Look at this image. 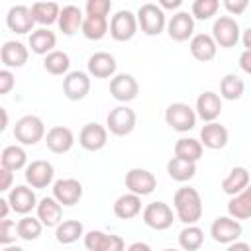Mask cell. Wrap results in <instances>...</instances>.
I'll list each match as a JSON object with an SVG mask.
<instances>
[{"mask_svg":"<svg viewBox=\"0 0 251 251\" xmlns=\"http://www.w3.org/2000/svg\"><path fill=\"white\" fill-rule=\"evenodd\" d=\"M173 206H175V214L176 218L186 224V226H194L204 212V204H202V196L196 188L192 186H182L175 192L173 196Z\"/></svg>","mask_w":251,"mask_h":251,"instance_id":"obj_1","label":"cell"},{"mask_svg":"<svg viewBox=\"0 0 251 251\" xmlns=\"http://www.w3.org/2000/svg\"><path fill=\"white\" fill-rule=\"evenodd\" d=\"M135 16H137V24H139L141 31L149 37L163 33V29L167 27V16L159 4H153V2L141 4Z\"/></svg>","mask_w":251,"mask_h":251,"instance_id":"obj_2","label":"cell"},{"mask_svg":"<svg viewBox=\"0 0 251 251\" xmlns=\"http://www.w3.org/2000/svg\"><path fill=\"white\" fill-rule=\"evenodd\" d=\"M14 137L22 145H35L45 137V124L41 118L27 114L22 116L14 126Z\"/></svg>","mask_w":251,"mask_h":251,"instance_id":"obj_3","label":"cell"},{"mask_svg":"<svg viewBox=\"0 0 251 251\" xmlns=\"http://www.w3.org/2000/svg\"><path fill=\"white\" fill-rule=\"evenodd\" d=\"M196 110H192L188 104L184 102H173L167 106L165 110V122L169 127H173L178 133L190 131L196 126Z\"/></svg>","mask_w":251,"mask_h":251,"instance_id":"obj_4","label":"cell"},{"mask_svg":"<svg viewBox=\"0 0 251 251\" xmlns=\"http://www.w3.org/2000/svg\"><path fill=\"white\" fill-rule=\"evenodd\" d=\"M135 124H137V116L135 112L122 104V106H116L114 110H110V114L106 116V127L112 135H118V137H124V135H129L133 129H135Z\"/></svg>","mask_w":251,"mask_h":251,"instance_id":"obj_5","label":"cell"},{"mask_svg":"<svg viewBox=\"0 0 251 251\" xmlns=\"http://www.w3.org/2000/svg\"><path fill=\"white\" fill-rule=\"evenodd\" d=\"M137 16L131 10H118L110 20V35L114 41H129L137 33Z\"/></svg>","mask_w":251,"mask_h":251,"instance_id":"obj_6","label":"cell"},{"mask_svg":"<svg viewBox=\"0 0 251 251\" xmlns=\"http://www.w3.org/2000/svg\"><path fill=\"white\" fill-rule=\"evenodd\" d=\"M141 218H143V224L151 229H157V231H163V229H169L175 222V214H173V208L161 200L157 202H151L143 208L141 212Z\"/></svg>","mask_w":251,"mask_h":251,"instance_id":"obj_7","label":"cell"},{"mask_svg":"<svg viewBox=\"0 0 251 251\" xmlns=\"http://www.w3.org/2000/svg\"><path fill=\"white\" fill-rule=\"evenodd\" d=\"M212 37H214L216 45H220V47H226V49L235 47V43L241 37L239 24L231 16H220L212 25Z\"/></svg>","mask_w":251,"mask_h":251,"instance_id":"obj_8","label":"cell"},{"mask_svg":"<svg viewBox=\"0 0 251 251\" xmlns=\"http://www.w3.org/2000/svg\"><path fill=\"white\" fill-rule=\"evenodd\" d=\"M241 224L239 220H233L231 216H218L210 226V235L216 243L229 245L241 237Z\"/></svg>","mask_w":251,"mask_h":251,"instance_id":"obj_9","label":"cell"},{"mask_svg":"<svg viewBox=\"0 0 251 251\" xmlns=\"http://www.w3.org/2000/svg\"><path fill=\"white\" fill-rule=\"evenodd\" d=\"M84 247L88 251H126V241L122 235L106 233L102 229H90L84 233Z\"/></svg>","mask_w":251,"mask_h":251,"instance_id":"obj_10","label":"cell"},{"mask_svg":"<svg viewBox=\"0 0 251 251\" xmlns=\"http://www.w3.org/2000/svg\"><path fill=\"white\" fill-rule=\"evenodd\" d=\"M90 92V75L84 71H71L63 78V94L71 102L84 100Z\"/></svg>","mask_w":251,"mask_h":251,"instance_id":"obj_11","label":"cell"},{"mask_svg":"<svg viewBox=\"0 0 251 251\" xmlns=\"http://www.w3.org/2000/svg\"><path fill=\"white\" fill-rule=\"evenodd\" d=\"M110 94L118 102H131L139 94V82L135 80V76L127 73H118L110 78Z\"/></svg>","mask_w":251,"mask_h":251,"instance_id":"obj_12","label":"cell"},{"mask_svg":"<svg viewBox=\"0 0 251 251\" xmlns=\"http://www.w3.org/2000/svg\"><path fill=\"white\" fill-rule=\"evenodd\" d=\"M126 188L137 196H147L157 188V176L147 169H129L126 173Z\"/></svg>","mask_w":251,"mask_h":251,"instance_id":"obj_13","label":"cell"},{"mask_svg":"<svg viewBox=\"0 0 251 251\" xmlns=\"http://www.w3.org/2000/svg\"><path fill=\"white\" fill-rule=\"evenodd\" d=\"M167 33L173 41L182 43L194 37V18L188 12H176L167 22Z\"/></svg>","mask_w":251,"mask_h":251,"instance_id":"obj_14","label":"cell"},{"mask_svg":"<svg viewBox=\"0 0 251 251\" xmlns=\"http://www.w3.org/2000/svg\"><path fill=\"white\" fill-rule=\"evenodd\" d=\"M78 143L86 151H100V149H104L106 143H108V127L98 124V122H90V124L82 126V129L78 133Z\"/></svg>","mask_w":251,"mask_h":251,"instance_id":"obj_15","label":"cell"},{"mask_svg":"<svg viewBox=\"0 0 251 251\" xmlns=\"http://www.w3.org/2000/svg\"><path fill=\"white\" fill-rule=\"evenodd\" d=\"M25 182L31 186V188H47L51 182H53V176H55V169L49 161H43V159H37V161H31L27 167H25Z\"/></svg>","mask_w":251,"mask_h":251,"instance_id":"obj_16","label":"cell"},{"mask_svg":"<svg viewBox=\"0 0 251 251\" xmlns=\"http://www.w3.org/2000/svg\"><path fill=\"white\" fill-rule=\"evenodd\" d=\"M53 198L61 206H75L82 198V184L76 178H59L53 182Z\"/></svg>","mask_w":251,"mask_h":251,"instance_id":"obj_17","label":"cell"},{"mask_svg":"<svg viewBox=\"0 0 251 251\" xmlns=\"http://www.w3.org/2000/svg\"><path fill=\"white\" fill-rule=\"evenodd\" d=\"M6 25L10 27V31L20 33V35L33 31L35 20H33L31 8H29V6H24V4L12 6V8L8 10V14H6Z\"/></svg>","mask_w":251,"mask_h":251,"instance_id":"obj_18","label":"cell"},{"mask_svg":"<svg viewBox=\"0 0 251 251\" xmlns=\"http://www.w3.org/2000/svg\"><path fill=\"white\" fill-rule=\"evenodd\" d=\"M86 69H88V75L94 78H112V76H116L118 63H116L114 55H110L106 51H96L88 57Z\"/></svg>","mask_w":251,"mask_h":251,"instance_id":"obj_19","label":"cell"},{"mask_svg":"<svg viewBox=\"0 0 251 251\" xmlns=\"http://www.w3.org/2000/svg\"><path fill=\"white\" fill-rule=\"evenodd\" d=\"M8 202L12 206V210L16 214H22V216H27L33 208H37V196L33 192L31 186H25V184H18L10 190L8 194Z\"/></svg>","mask_w":251,"mask_h":251,"instance_id":"obj_20","label":"cell"},{"mask_svg":"<svg viewBox=\"0 0 251 251\" xmlns=\"http://www.w3.org/2000/svg\"><path fill=\"white\" fill-rule=\"evenodd\" d=\"M196 116L204 120L206 124L216 122V118L222 114V96L214 90H206L196 98Z\"/></svg>","mask_w":251,"mask_h":251,"instance_id":"obj_21","label":"cell"},{"mask_svg":"<svg viewBox=\"0 0 251 251\" xmlns=\"http://www.w3.org/2000/svg\"><path fill=\"white\" fill-rule=\"evenodd\" d=\"M45 145L51 153L63 155L73 149L75 145V133L65 126H53L45 135Z\"/></svg>","mask_w":251,"mask_h":251,"instance_id":"obj_22","label":"cell"},{"mask_svg":"<svg viewBox=\"0 0 251 251\" xmlns=\"http://www.w3.org/2000/svg\"><path fill=\"white\" fill-rule=\"evenodd\" d=\"M0 59L4 69H20L29 59V49L22 41H6L0 49Z\"/></svg>","mask_w":251,"mask_h":251,"instance_id":"obj_23","label":"cell"},{"mask_svg":"<svg viewBox=\"0 0 251 251\" xmlns=\"http://www.w3.org/2000/svg\"><path fill=\"white\" fill-rule=\"evenodd\" d=\"M188 47H190V55L200 63L212 61L218 53V45H216L212 33H194Z\"/></svg>","mask_w":251,"mask_h":251,"instance_id":"obj_24","label":"cell"},{"mask_svg":"<svg viewBox=\"0 0 251 251\" xmlns=\"http://www.w3.org/2000/svg\"><path fill=\"white\" fill-rule=\"evenodd\" d=\"M35 210H37V218L43 224V227H57L63 222V206L53 196L41 198Z\"/></svg>","mask_w":251,"mask_h":251,"instance_id":"obj_25","label":"cell"},{"mask_svg":"<svg viewBox=\"0 0 251 251\" xmlns=\"http://www.w3.org/2000/svg\"><path fill=\"white\" fill-rule=\"evenodd\" d=\"M227 129L218 122H210L200 129V143L208 149H224L227 145Z\"/></svg>","mask_w":251,"mask_h":251,"instance_id":"obj_26","label":"cell"},{"mask_svg":"<svg viewBox=\"0 0 251 251\" xmlns=\"http://www.w3.org/2000/svg\"><path fill=\"white\" fill-rule=\"evenodd\" d=\"M82 22H84L82 10L78 6H75V4H69V6L61 8L57 25L63 31V35H75L78 29H82Z\"/></svg>","mask_w":251,"mask_h":251,"instance_id":"obj_27","label":"cell"},{"mask_svg":"<svg viewBox=\"0 0 251 251\" xmlns=\"http://www.w3.org/2000/svg\"><path fill=\"white\" fill-rule=\"evenodd\" d=\"M29 49L35 53V55H49L51 51H55V45H57V35L49 29V27H39V29H33L29 33Z\"/></svg>","mask_w":251,"mask_h":251,"instance_id":"obj_28","label":"cell"},{"mask_svg":"<svg viewBox=\"0 0 251 251\" xmlns=\"http://www.w3.org/2000/svg\"><path fill=\"white\" fill-rule=\"evenodd\" d=\"M114 214L120 220H131L141 214V196L133 192H126L116 198L114 202Z\"/></svg>","mask_w":251,"mask_h":251,"instance_id":"obj_29","label":"cell"},{"mask_svg":"<svg viewBox=\"0 0 251 251\" xmlns=\"http://www.w3.org/2000/svg\"><path fill=\"white\" fill-rule=\"evenodd\" d=\"M249 186V171L245 167H233L222 180V190L227 196H235Z\"/></svg>","mask_w":251,"mask_h":251,"instance_id":"obj_30","label":"cell"},{"mask_svg":"<svg viewBox=\"0 0 251 251\" xmlns=\"http://www.w3.org/2000/svg\"><path fill=\"white\" fill-rule=\"evenodd\" d=\"M0 167L16 173L27 167V153L22 145H6L0 155Z\"/></svg>","mask_w":251,"mask_h":251,"instance_id":"obj_31","label":"cell"},{"mask_svg":"<svg viewBox=\"0 0 251 251\" xmlns=\"http://www.w3.org/2000/svg\"><path fill=\"white\" fill-rule=\"evenodd\" d=\"M202 151H204V145L194 137H180L175 143V157L194 163V165L202 159Z\"/></svg>","mask_w":251,"mask_h":251,"instance_id":"obj_32","label":"cell"},{"mask_svg":"<svg viewBox=\"0 0 251 251\" xmlns=\"http://www.w3.org/2000/svg\"><path fill=\"white\" fill-rule=\"evenodd\" d=\"M227 214L233 220H249L251 218V184L243 192L231 196V200L227 202Z\"/></svg>","mask_w":251,"mask_h":251,"instance_id":"obj_33","label":"cell"},{"mask_svg":"<svg viewBox=\"0 0 251 251\" xmlns=\"http://www.w3.org/2000/svg\"><path fill=\"white\" fill-rule=\"evenodd\" d=\"M78 237H84V226L78 220H63L55 227V239L63 245H71L78 241Z\"/></svg>","mask_w":251,"mask_h":251,"instance_id":"obj_34","label":"cell"},{"mask_svg":"<svg viewBox=\"0 0 251 251\" xmlns=\"http://www.w3.org/2000/svg\"><path fill=\"white\" fill-rule=\"evenodd\" d=\"M31 14H33L35 24H41L45 27V25L59 22L61 6L57 2H35V4H31Z\"/></svg>","mask_w":251,"mask_h":251,"instance_id":"obj_35","label":"cell"},{"mask_svg":"<svg viewBox=\"0 0 251 251\" xmlns=\"http://www.w3.org/2000/svg\"><path fill=\"white\" fill-rule=\"evenodd\" d=\"M82 35L90 41H100L108 31H110V24L106 16H84L82 22Z\"/></svg>","mask_w":251,"mask_h":251,"instance_id":"obj_36","label":"cell"},{"mask_svg":"<svg viewBox=\"0 0 251 251\" xmlns=\"http://www.w3.org/2000/svg\"><path fill=\"white\" fill-rule=\"evenodd\" d=\"M69 67H71V57L65 51L55 49V51H51L49 55L43 57V69L49 75H55V76L65 75L67 76L69 75Z\"/></svg>","mask_w":251,"mask_h":251,"instance_id":"obj_37","label":"cell"},{"mask_svg":"<svg viewBox=\"0 0 251 251\" xmlns=\"http://www.w3.org/2000/svg\"><path fill=\"white\" fill-rule=\"evenodd\" d=\"M243 90H245V82L233 73H227L220 80V96H222V100H229V102L239 100L243 96Z\"/></svg>","mask_w":251,"mask_h":251,"instance_id":"obj_38","label":"cell"},{"mask_svg":"<svg viewBox=\"0 0 251 251\" xmlns=\"http://www.w3.org/2000/svg\"><path fill=\"white\" fill-rule=\"evenodd\" d=\"M167 173H169V176H171L173 180H176V182H186V180L194 178V175H196V165H194V163H188V161H182V159H178V157H173V159H169V163H167Z\"/></svg>","mask_w":251,"mask_h":251,"instance_id":"obj_39","label":"cell"},{"mask_svg":"<svg viewBox=\"0 0 251 251\" xmlns=\"http://www.w3.org/2000/svg\"><path fill=\"white\" fill-rule=\"evenodd\" d=\"M178 245L182 251H198L204 245V231L194 224V226H186L180 233H178Z\"/></svg>","mask_w":251,"mask_h":251,"instance_id":"obj_40","label":"cell"},{"mask_svg":"<svg viewBox=\"0 0 251 251\" xmlns=\"http://www.w3.org/2000/svg\"><path fill=\"white\" fill-rule=\"evenodd\" d=\"M43 231V224L39 222V218L33 216H24L22 220H18V237H22L24 241H35Z\"/></svg>","mask_w":251,"mask_h":251,"instance_id":"obj_41","label":"cell"},{"mask_svg":"<svg viewBox=\"0 0 251 251\" xmlns=\"http://www.w3.org/2000/svg\"><path fill=\"white\" fill-rule=\"evenodd\" d=\"M220 10V2L218 0H194L190 6V14L196 20H210L212 16H216V12Z\"/></svg>","mask_w":251,"mask_h":251,"instance_id":"obj_42","label":"cell"},{"mask_svg":"<svg viewBox=\"0 0 251 251\" xmlns=\"http://www.w3.org/2000/svg\"><path fill=\"white\" fill-rule=\"evenodd\" d=\"M18 237V224L14 220H0V243L2 245H14Z\"/></svg>","mask_w":251,"mask_h":251,"instance_id":"obj_43","label":"cell"},{"mask_svg":"<svg viewBox=\"0 0 251 251\" xmlns=\"http://www.w3.org/2000/svg\"><path fill=\"white\" fill-rule=\"evenodd\" d=\"M84 10H86V16H106L108 18V14L112 10V2L110 0H88Z\"/></svg>","mask_w":251,"mask_h":251,"instance_id":"obj_44","label":"cell"},{"mask_svg":"<svg viewBox=\"0 0 251 251\" xmlns=\"http://www.w3.org/2000/svg\"><path fill=\"white\" fill-rule=\"evenodd\" d=\"M16 86V76L10 69H2L0 71V94H8L12 88Z\"/></svg>","mask_w":251,"mask_h":251,"instance_id":"obj_45","label":"cell"},{"mask_svg":"<svg viewBox=\"0 0 251 251\" xmlns=\"http://www.w3.org/2000/svg\"><path fill=\"white\" fill-rule=\"evenodd\" d=\"M224 8H226L231 16H239V14H243V12L249 8V2H247V0H226V2H224Z\"/></svg>","mask_w":251,"mask_h":251,"instance_id":"obj_46","label":"cell"},{"mask_svg":"<svg viewBox=\"0 0 251 251\" xmlns=\"http://www.w3.org/2000/svg\"><path fill=\"white\" fill-rule=\"evenodd\" d=\"M12 182H14V173L8 171V169H4V167H0V190H2V192L12 190V188H14Z\"/></svg>","mask_w":251,"mask_h":251,"instance_id":"obj_47","label":"cell"},{"mask_svg":"<svg viewBox=\"0 0 251 251\" xmlns=\"http://www.w3.org/2000/svg\"><path fill=\"white\" fill-rule=\"evenodd\" d=\"M239 67H241L243 73L251 75V51H243L239 55Z\"/></svg>","mask_w":251,"mask_h":251,"instance_id":"obj_48","label":"cell"},{"mask_svg":"<svg viewBox=\"0 0 251 251\" xmlns=\"http://www.w3.org/2000/svg\"><path fill=\"white\" fill-rule=\"evenodd\" d=\"M159 6H161V10L165 12V10H175V8H180L182 6V0H161L159 2Z\"/></svg>","mask_w":251,"mask_h":251,"instance_id":"obj_49","label":"cell"},{"mask_svg":"<svg viewBox=\"0 0 251 251\" xmlns=\"http://www.w3.org/2000/svg\"><path fill=\"white\" fill-rule=\"evenodd\" d=\"M227 251H251V245L245 241H233L227 245Z\"/></svg>","mask_w":251,"mask_h":251,"instance_id":"obj_50","label":"cell"},{"mask_svg":"<svg viewBox=\"0 0 251 251\" xmlns=\"http://www.w3.org/2000/svg\"><path fill=\"white\" fill-rule=\"evenodd\" d=\"M10 210H12V206H10L8 198H0V220H6Z\"/></svg>","mask_w":251,"mask_h":251,"instance_id":"obj_51","label":"cell"},{"mask_svg":"<svg viewBox=\"0 0 251 251\" xmlns=\"http://www.w3.org/2000/svg\"><path fill=\"white\" fill-rule=\"evenodd\" d=\"M126 251H153L145 241H133Z\"/></svg>","mask_w":251,"mask_h":251,"instance_id":"obj_52","label":"cell"},{"mask_svg":"<svg viewBox=\"0 0 251 251\" xmlns=\"http://www.w3.org/2000/svg\"><path fill=\"white\" fill-rule=\"evenodd\" d=\"M241 41H243V47H245V51H251V27H247V29L243 31V35H241Z\"/></svg>","mask_w":251,"mask_h":251,"instance_id":"obj_53","label":"cell"},{"mask_svg":"<svg viewBox=\"0 0 251 251\" xmlns=\"http://www.w3.org/2000/svg\"><path fill=\"white\" fill-rule=\"evenodd\" d=\"M0 114H2V126H0V129L4 131V129L8 127V114H6V108H0Z\"/></svg>","mask_w":251,"mask_h":251,"instance_id":"obj_54","label":"cell"},{"mask_svg":"<svg viewBox=\"0 0 251 251\" xmlns=\"http://www.w3.org/2000/svg\"><path fill=\"white\" fill-rule=\"evenodd\" d=\"M2 251H25L24 247H20V245H4V249Z\"/></svg>","mask_w":251,"mask_h":251,"instance_id":"obj_55","label":"cell"},{"mask_svg":"<svg viewBox=\"0 0 251 251\" xmlns=\"http://www.w3.org/2000/svg\"><path fill=\"white\" fill-rule=\"evenodd\" d=\"M163 251H176V249H163Z\"/></svg>","mask_w":251,"mask_h":251,"instance_id":"obj_56","label":"cell"}]
</instances>
